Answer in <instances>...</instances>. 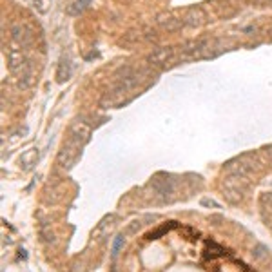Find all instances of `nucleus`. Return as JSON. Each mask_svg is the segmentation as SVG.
Wrapping results in <instances>:
<instances>
[{"label":"nucleus","mask_w":272,"mask_h":272,"mask_svg":"<svg viewBox=\"0 0 272 272\" xmlns=\"http://www.w3.org/2000/svg\"><path fill=\"white\" fill-rule=\"evenodd\" d=\"M173 47H158L147 57V62L151 66H163V64H167L173 58Z\"/></svg>","instance_id":"5"},{"label":"nucleus","mask_w":272,"mask_h":272,"mask_svg":"<svg viewBox=\"0 0 272 272\" xmlns=\"http://www.w3.org/2000/svg\"><path fill=\"white\" fill-rule=\"evenodd\" d=\"M11 37L18 46L22 47H29L33 44V33L27 26H22V24H15L11 27Z\"/></svg>","instance_id":"4"},{"label":"nucleus","mask_w":272,"mask_h":272,"mask_svg":"<svg viewBox=\"0 0 272 272\" xmlns=\"http://www.w3.org/2000/svg\"><path fill=\"white\" fill-rule=\"evenodd\" d=\"M69 76H71V66H69V62H62L58 66V71H57L58 82H64V80H68Z\"/></svg>","instance_id":"12"},{"label":"nucleus","mask_w":272,"mask_h":272,"mask_svg":"<svg viewBox=\"0 0 272 272\" xmlns=\"http://www.w3.org/2000/svg\"><path fill=\"white\" fill-rule=\"evenodd\" d=\"M252 169H254V162H249V156H241L227 163V171L234 176H247Z\"/></svg>","instance_id":"3"},{"label":"nucleus","mask_w":272,"mask_h":272,"mask_svg":"<svg viewBox=\"0 0 272 272\" xmlns=\"http://www.w3.org/2000/svg\"><path fill=\"white\" fill-rule=\"evenodd\" d=\"M160 24H162L163 29H167V31H176L180 27L183 26V20L180 18H174V16H167V18H160Z\"/></svg>","instance_id":"11"},{"label":"nucleus","mask_w":272,"mask_h":272,"mask_svg":"<svg viewBox=\"0 0 272 272\" xmlns=\"http://www.w3.org/2000/svg\"><path fill=\"white\" fill-rule=\"evenodd\" d=\"M205 16H204V11L198 9V7H193V9H189L183 16V26L187 27H200L204 24Z\"/></svg>","instance_id":"9"},{"label":"nucleus","mask_w":272,"mask_h":272,"mask_svg":"<svg viewBox=\"0 0 272 272\" xmlns=\"http://www.w3.org/2000/svg\"><path fill=\"white\" fill-rule=\"evenodd\" d=\"M91 0H76L73 4V7L69 9V13H73V15H76V13H80V11H84L85 9V5L89 4Z\"/></svg>","instance_id":"14"},{"label":"nucleus","mask_w":272,"mask_h":272,"mask_svg":"<svg viewBox=\"0 0 272 272\" xmlns=\"http://www.w3.org/2000/svg\"><path fill=\"white\" fill-rule=\"evenodd\" d=\"M26 64L27 60L26 57H24L22 49H11V51L7 53V66H9V69L13 73H20V69L24 68Z\"/></svg>","instance_id":"7"},{"label":"nucleus","mask_w":272,"mask_h":272,"mask_svg":"<svg viewBox=\"0 0 272 272\" xmlns=\"http://www.w3.org/2000/svg\"><path fill=\"white\" fill-rule=\"evenodd\" d=\"M33 76H35V69H33V64L27 62L24 68L20 69V73H18V87L20 89H29L33 85Z\"/></svg>","instance_id":"8"},{"label":"nucleus","mask_w":272,"mask_h":272,"mask_svg":"<svg viewBox=\"0 0 272 272\" xmlns=\"http://www.w3.org/2000/svg\"><path fill=\"white\" fill-rule=\"evenodd\" d=\"M89 135H91V126H87L85 122L76 120L73 126H71V138L76 140L78 143H85L87 138H89Z\"/></svg>","instance_id":"6"},{"label":"nucleus","mask_w":272,"mask_h":272,"mask_svg":"<svg viewBox=\"0 0 272 272\" xmlns=\"http://www.w3.org/2000/svg\"><path fill=\"white\" fill-rule=\"evenodd\" d=\"M247 191V183H245V176H230L229 180H225L223 183V193H225L227 200L232 202V204H238L243 194Z\"/></svg>","instance_id":"1"},{"label":"nucleus","mask_w":272,"mask_h":272,"mask_svg":"<svg viewBox=\"0 0 272 272\" xmlns=\"http://www.w3.org/2000/svg\"><path fill=\"white\" fill-rule=\"evenodd\" d=\"M80 147L82 143H78L76 140L73 138H69V141L66 145L62 147V151L58 152V163L62 165V167H73V163L78 160L80 156Z\"/></svg>","instance_id":"2"},{"label":"nucleus","mask_w":272,"mask_h":272,"mask_svg":"<svg viewBox=\"0 0 272 272\" xmlns=\"http://www.w3.org/2000/svg\"><path fill=\"white\" fill-rule=\"evenodd\" d=\"M122 245H124V236H116L115 243H113V256L118 254V251L122 249Z\"/></svg>","instance_id":"15"},{"label":"nucleus","mask_w":272,"mask_h":272,"mask_svg":"<svg viewBox=\"0 0 272 272\" xmlns=\"http://www.w3.org/2000/svg\"><path fill=\"white\" fill-rule=\"evenodd\" d=\"M271 35H272V29H271Z\"/></svg>","instance_id":"16"},{"label":"nucleus","mask_w":272,"mask_h":272,"mask_svg":"<svg viewBox=\"0 0 272 272\" xmlns=\"http://www.w3.org/2000/svg\"><path fill=\"white\" fill-rule=\"evenodd\" d=\"M173 227H176V223H174V221H173V223H171V225H162V227H160V229L152 230V232H151V234H149V236H147V238H149V240H156V238H160V236H162V234H165V232H169V230L173 229Z\"/></svg>","instance_id":"13"},{"label":"nucleus","mask_w":272,"mask_h":272,"mask_svg":"<svg viewBox=\"0 0 272 272\" xmlns=\"http://www.w3.org/2000/svg\"><path fill=\"white\" fill-rule=\"evenodd\" d=\"M152 189L156 191L158 194H162V196H167V194L173 193V182L171 180H162L160 176H156V178L152 180Z\"/></svg>","instance_id":"10"}]
</instances>
